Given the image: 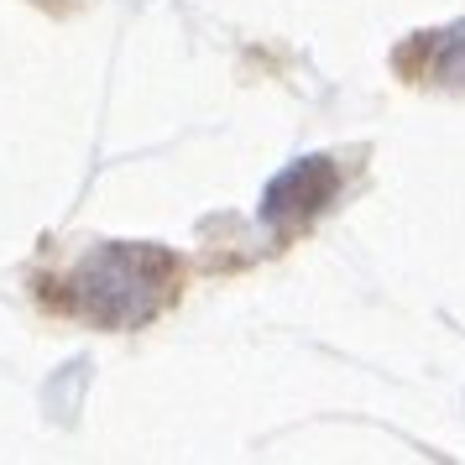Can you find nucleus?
<instances>
[{
  "label": "nucleus",
  "instance_id": "obj_1",
  "mask_svg": "<svg viewBox=\"0 0 465 465\" xmlns=\"http://www.w3.org/2000/svg\"><path fill=\"white\" fill-rule=\"evenodd\" d=\"M84 282V309L105 324H131L157 309L163 288L173 282V262L163 252H142V246H110L89 262Z\"/></svg>",
  "mask_w": 465,
  "mask_h": 465
}]
</instances>
